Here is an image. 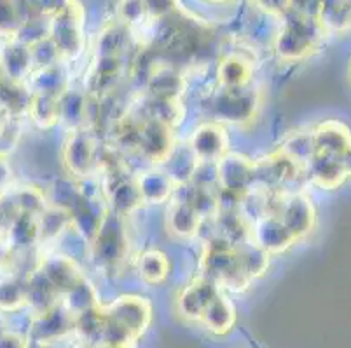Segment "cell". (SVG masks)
Returning <instances> with one entry per match:
<instances>
[{
  "label": "cell",
  "mask_w": 351,
  "mask_h": 348,
  "mask_svg": "<svg viewBox=\"0 0 351 348\" xmlns=\"http://www.w3.org/2000/svg\"><path fill=\"white\" fill-rule=\"evenodd\" d=\"M105 317L101 345L116 348H133L147 333L152 322L151 302L138 295H123L101 305Z\"/></svg>",
  "instance_id": "6da1fadb"
},
{
  "label": "cell",
  "mask_w": 351,
  "mask_h": 348,
  "mask_svg": "<svg viewBox=\"0 0 351 348\" xmlns=\"http://www.w3.org/2000/svg\"><path fill=\"white\" fill-rule=\"evenodd\" d=\"M325 35L327 30L320 19L287 12L282 18V28L274 40V51L282 62H302L320 49Z\"/></svg>",
  "instance_id": "7a4b0ae2"
},
{
  "label": "cell",
  "mask_w": 351,
  "mask_h": 348,
  "mask_svg": "<svg viewBox=\"0 0 351 348\" xmlns=\"http://www.w3.org/2000/svg\"><path fill=\"white\" fill-rule=\"evenodd\" d=\"M203 277L213 280L220 289L243 293L250 287L252 279L239 267L238 254L232 242L228 239H213L206 244L201 256Z\"/></svg>",
  "instance_id": "3957f363"
},
{
  "label": "cell",
  "mask_w": 351,
  "mask_h": 348,
  "mask_svg": "<svg viewBox=\"0 0 351 348\" xmlns=\"http://www.w3.org/2000/svg\"><path fill=\"white\" fill-rule=\"evenodd\" d=\"M123 216L116 215L114 211L108 209L101 222L100 228L97 230L95 237L91 239V254L93 261L104 270L112 272L119 270L124 265L130 251V241L128 232L124 228Z\"/></svg>",
  "instance_id": "277c9868"
},
{
  "label": "cell",
  "mask_w": 351,
  "mask_h": 348,
  "mask_svg": "<svg viewBox=\"0 0 351 348\" xmlns=\"http://www.w3.org/2000/svg\"><path fill=\"white\" fill-rule=\"evenodd\" d=\"M84 19L86 12L79 0H73L65 11L51 18L49 37L63 59H75L84 51Z\"/></svg>",
  "instance_id": "5b68a950"
},
{
  "label": "cell",
  "mask_w": 351,
  "mask_h": 348,
  "mask_svg": "<svg viewBox=\"0 0 351 348\" xmlns=\"http://www.w3.org/2000/svg\"><path fill=\"white\" fill-rule=\"evenodd\" d=\"M77 317L60 302L46 310L34 312L28 325V338L39 347H49L75 334Z\"/></svg>",
  "instance_id": "8992f818"
},
{
  "label": "cell",
  "mask_w": 351,
  "mask_h": 348,
  "mask_svg": "<svg viewBox=\"0 0 351 348\" xmlns=\"http://www.w3.org/2000/svg\"><path fill=\"white\" fill-rule=\"evenodd\" d=\"M258 108L257 92L250 88L226 89L215 96L210 105L213 117L222 122L243 124L255 117Z\"/></svg>",
  "instance_id": "52a82bcc"
},
{
  "label": "cell",
  "mask_w": 351,
  "mask_h": 348,
  "mask_svg": "<svg viewBox=\"0 0 351 348\" xmlns=\"http://www.w3.org/2000/svg\"><path fill=\"white\" fill-rule=\"evenodd\" d=\"M63 162L70 174L89 178L97 169V143L86 127L72 129L63 146Z\"/></svg>",
  "instance_id": "ba28073f"
},
{
  "label": "cell",
  "mask_w": 351,
  "mask_h": 348,
  "mask_svg": "<svg viewBox=\"0 0 351 348\" xmlns=\"http://www.w3.org/2000/svg\"><path fill=\"white\" fill-rule=\"evenodd\" d=\"M173 127L154 119H143L136 126L135 145L147 161L152 164H165L175 148Z\"/></svg>",
  "instance_id": "9c48e42d"
},
{
  "label": "cell",
  "mask_w": 351,
  "mask_h": 348,
  "mask_svg": "<svg viewBox=\"0 0 351 348\" xmlns=\"http://www.w3.org/2000/svg\"><path fill=\"white\" fill-rule=\"evenodd\" d=\"M278 216L287 228L298 237V241L311 234L317 225V207L313 204L311 197L306 196L304 191L283 193Z\"/></svg>",
  "instance_id": "30bf717a"
},
{
  "label": "cell",
  "mask_w": 351,
  "mask_h": 348,
  "mask_svg": "<svg viewBox=\"0 0 351 348\" xmlns=\"http://www.w3.org/2000/svg\"><path fill=\"white\" fill-rule=\"evenodd\" d=\"M220 289L213 280L206 277L194 279L177 296V312L191 322H201L213 299L220 295Z\"/></svg>",
  "instance_id": "8fae6325"
},
{
  "label": "cell",
  "mask_w": 351,
  "mask_h": 348,
  "mask_svg": "<svg viewBox=\"0 0 351 348\" xmlns=\"http://www.w3.org/2000/svg\"><path fill=\"white\" fill-rule=\"evenodd\" d=\"M250 239L269 254L285 253L292 247L298 237L290 232L280 216L266 215L250 223Z\"/></svg>",
  "instance_id": "7c38bea8"
},
{
  "label": "cell",
  "mask_w": 351,
  "mask_h": 348,
  "mask_svg": "<svg viewBox=\"0 0 351 348\" xmlns=\"http://www.w3.org/2000/svg\"><path fill=\"white\" fill-rule=\"evenodd\" d=\"M105 196L110 204V211L119 216H128L143 204L135 178H128V174L114 165L105 180Z\"/></svg>",
  "instance_id": "4fadbf2b"
},
{
  "label": "cell",
  "mask_w": 351,
  "mask_h": 348,
  "mask_svg": "<svg viewBox=\"0 0 351 348\" xmlns=\"http://www.w3.org/2000/svg\"><path fill=\"white\" fill-rule=\"evenodd\" d=\"M217 178L224 191L243 196L255 183V162L239 153H228L217 164Z\"/></svg>",
  "instance_id": "5bb4252c"
},
{
  "label": "cell",
  "mask_w": 351,
  "mask_h": 348,
  "mask_svg": "<svg viewBox=\"0 0 351 348\" xmlns=\"http://www.w3.org/2000/svg\"><path fill=\"white\" fill-rule=\"evenodd\" d=\"M191 148L199 162L219 164L228 155L229 138L226 129L217 122H205L197 126L191 138Z\"/></svg>",
  "instance_id": "9a60e30c"
},
{
  "label": "cell",
  "mask_w": 351,
  "mask_h": 348,
  "mask_svg": "<svg viewBox=\"0 0 351 348\" xmlns=\"http://www.w3.org/2000/svg\"><path fill=\"white\" fill-rule=\"evenodd\" d=\"M39 270L49 280L51 286L60 293L62 298L86 279L77 263L65 254H47V256H44L39 263Z\"/></svg>",
  "instance_id": "2e32d148"
},
{
  "label": "cell",
  "mask_w": 351,
  "mask_h": 348,
  "mask_svg": "<svg viewBox=\"0 0 351 348\" xmlns=\"http://www.w3.org/2000/svg\"><path fill=\"white\" fill-rule=\"evenodd\" d=\"M34 70L35 65L30 46L18 38L5 40L4 47L0 49V73L11 81L25 82L28 81Z\"/></svg>",
  "instance_id": "e0dca14e"
},
{
  "label": "cell",
  "mask_w": 351,
  "mask_h": 348,
  "mask_svg": "<svg viewBox=\"0 0 351 348\" xmlns=\"http://www.w3.org/2000/svg\"><path fill=\"white\" fill-rule=\"evenodd\" d=\"M313 142L317 153L341 157V153L351 146V129L337 119L324 120L313 129Z\"/></svg>",
  "instance_id": "ac0fdd59"
},
{
  "label": "cell",
  "mask_w": 351,
  "mask_h": 348,
  "mask_svg": "<svg viewBox=\"0 0 351 348\" xmlns=\"http://www.w3.org/2000/svg\"><path fill=\"white\" fill-rule=\"evenodd\" d=\"M306 172L309 180L324 190H337L348 180L341 159L336 155H325V153H315L306 165Z\"/></svg>",
  "instance_id": "d6986e66"
},
{
  "label": "cell",
  "mask_w": 351,
  "mask_h": 348,
  "mask_svg": "<svg viewBox=\"0 0 351 348\" xmlns=\"http://www.w3.org/2000/svg\"><path fill=\"white\" fill-rule=\"evenodd\" d=\"M217 77L220 85L226 89L248 88L254 77V63L245 54L229 53L220 59Z\"/></svg>",
  "instance_id": "ffe728a7"
},
{
  "label": "cell",
  "mask_w": 351,
  "mask_h": 348,
  "mask_svg": "<svg viewBox=\"0 0 351 348\" xmlns=\"http://www.w3.org/2000/svg\"><path fill=\"white\" fill-rule=\"evenodd\" d=\"M236 319H238V314H236L234 303L226 296L224 291H220V295L213 299L208 310L201 319V324L215 336H226L234 330Z\"/></svg>",
  "instance_id": "44dd1931"
},
{
  "label": "cell",
  "mask_w": 351,
  "mask_h": 348,
  "mask_svg": "<svg viewBox=\"0 0 351 348\" xmlns=\"http://www.w3.org/2000/svg\"><path fill=\"white\" fill-rule=\"evenodd\" d=\"M143 204H162L173 196L175 183L162 169H147L135 178Z\"/></svg>",
  "instance_id": "7402d4cb"
},
{
  "label": "cell",
  "mask_w": 351,
  "mask_h": 348,
  "mask_svg": "<svg viewBox=\"0 0 351 348\" xmlns=\"http://www.w3.org/2000/svg\"><path fill=\"white\" fill-rule=\"evenodd\" d=\"M201 215L187 199H173L168 209V228L180 239H191L199 232Z\"/></svg>",
  "instance_id": "603a6c76"
},
{
  "label": "cell",
  "mask_w": 351,
  "mask_h": 348,
  "mask_svg": "<svg viewBox=\"0 0 351 348\" xmlns=\"http://www.w3.org/2000/svg\"><path fill=\"white\" fill-rule=\"evenodd\" d=\"M166 172L171 178L175 185L182 187L187 185L194 176H196L197 169H199V161H197L196 153L189 146H178L171 150L170 157L165 162Z\"/></svg>",
  "instance_id": "cb8c5ba5"
},
{
  "label": "cell",
  "mask_w": 351,
  "mask_h": 348,
  "mask_svg": "<svg viewBox=\"0 0 351 348\" xmlns=\"http://www.w3.org/2000/svg\"><path fill=\"white\" fill-rule=\"evenodd\" d=\"M130 28L119 19L105 25L97 37V57H121L128 40H130Z\"/></svg>",
  "instance_id": "d4e9b609"
},
{
  "label": "cell",
  "mask_w": 351,
  "mask_h": 348,
  "mask_svg": "<svg viewBox=\"0 0 351 348\" xmlns=\"http://www.w3.org/2000/svg\"><path fill=\"white\" fill-rule=\"evenodd\" d=\"M147 88L151 96H156V98L180 100V94L184 92V77L173 66L159 65L147 82Z\"/></svg>",
  "instance_id": "484cf974"
},
{
  "label": "cell",
  "mask_w": 351,
  "mask_h": 348,
  "mask_svg": "<svg viewBox=\"0 0 351 348\" xmlns=\"http://www.w3.org/2000/svg\"><path fill=\"white\" fill-rule=\"evenodd\" d=\"M234 247L239 267L252 280L266 273V270L269 268V253H266L263 247H258L250 237L234 244Z\"/></svg>",
  "instance_id": "4316f807"
},
{
  "label": "cell",
  "mask_w": 351,
  "mask_h": 348,
  "mask_svg": "<svg viewBox=\"0 0 351 348\" xmlns=\"http://www.w3.org/2000/svg\"><path fill=\"white\" fill-rule=\"evenodd\" d=\"M28 89L32 92L49 96H62L66 91V77L58 65L44 66V68H35L32 75L28 77Z\"/></svg>",
  "instance_id": "83f0119b"
},
{
  "label": "cell",
  "mask_w": 351,
  "mask_h": 348,
  "mask_svg": "<svg viewBox=\"0 0 351 348\" xmlns=\"http://www.w3.org/2000/svg\"><path fill=\"white\" fill-rule=\"evenodd\" d=\"M27 293H28V306H32V310L34 312L46 310V308H49V306L62 302L60 293L51 286V282L43 276V273H40L39 268L28 276Z\"/></svg>",
  "instance_id": "f1b7e54d"
},
{
  "label": "cell",
  "mask_w": 351,
  "mask_h": 348,
  "mask_svg": "<svg viewBox=\"0 0 351 348\" xmlns=\"http://www.w3.org/2000/svg\"><path fill=\"white\" fill-rule=\"evenodd\" d=\"M27 113L35 126H39L40 129H49L60 122V98L32 92Z\"/></svg>",
  "instance_id": "f546056e"
},
{
  "label": "cell",
  "mask_w": 351,
  "mask_h": 348,
  "mask_svg": "<svg viewBox=\"0 0 351 348\" xmlns=\"http://www.w3.org/2000/svg\"><path fill=\"white\" fill-rule=\"evenodd\" d=\"M142 111L145 119H154L162 124L175 127L184 119V107L177 98H156L149 96L142 105Z\"/></svg>",
  "instance_id": "4dcf8cb0"
},
{
  "label": "cell",
  "mask_w": 351,
  "mask_h": 348,
  "mask_svg": "<svg viewBox=\"0 0 351 348\" xmlns=\"http://www.w3.org/2000/svg\"><path fill=\"white\" fill-rule=\"evenodd\" d=\"M32 91L25 82H16L0 73V107L12 117L28 110Z\"/></svg>",
  "instance_id": "1f68e13d"
},
{
  "label": "cell",
  "mask_w": 351,
  "mask_h": 348,
  "mask_svg": "<svg viewBox=\"0 0 351 348\" xmlns=\"http://www.w3.org/2000/svg\"><path fill=\"white\" fill-rule=\"evenodd\" d=\"M138 276L149 286H159L170 276V260L162 251L149 249L138 258Z\"/></svg>",
  "instance_id": "d6a6232c"
},
{
  "label": "cell",
  "mask_w": 351,
  "mask_h": 348,
  "mask_svg": "<svg viewBox=\"0 0 351 348\" xmlns=\"http://www.w3.org/2000/svg\"><path fill=\"white\" fill-rule=\"evenodd\" d=\"M28 306L27 280L14 276L0 277V314H16Z\"/></svg>",
  "instance_id": "836d02e7"
},
{
  "label": "cell",
  "mask_w": 351,
  "mask_h": 348,
  "mask_svg": "<svg viewBox=\"0 0 351 348\" xmlns=\"http://www.w3.org/2000/svg\"><path fill=\"white\" fill-rule=\"evenodd\" d=\"M40 239L39 219L34 216L16 215L5 232V242L14 249H27Z\"/></svg>",
  "instance_id": "e575fe53"
},
{
  "label": "cell",
  "mask_w": 351,
  "mask_h": 348,
  "mask_svg": "<svg viewBox=\"0 0 351 348\" xmlns=\"http://www.w3.org/2000/svg\"><path fill=\"white\" fill-rule=\"evenodd\" d=\"M123 70L121 57H95L93 68L89 73L91 92L108 91L117 82Z\"/></svg>",
  "instance_id": "d590c367"
},
{
  "label": "cell",
  "mask_w": 351,
  "mask_h": 348,
  "mask_svg": "<svg viewBox=\"0 0 351 348\" xmlns=\"http://www.w3.org/2000/svg\"><path fill=\"white\" fill-rule=\"evenodd\" d=\"M88 117V98L86 94L66 89L60 96V120L69 124L72 129L84 127Z\"/></svg>",
  "instance_id": "8d00e7d4"
},
{
  "label": "cell",
  "mask_w": 351,
  "mask_h": 348,
  "mask_svg": "<svg viewBox=\"0 0 351 348\" xmlns=\"http://www.w3.org/2000/svg\"><path fill=\"white\" fill-rule=\"evenodd\" d=\"M62 302L65 303L66 308L75 317H79V315L86 314L89 310H95V308H98L101 305L100 299H98L97 289H95V286L88 279H84L81 284L73 287L72 291L66 293L62 298Z\"/></svg>",
  "instance_id": "74e56055"
},
{
  "label": "cell",
  "mask_w": 351,
  "mask_h": 348,
  "mask_svg": "<svg viewBox=\"0 0 351 348\" xmlns=\"http://www.w3.org/2000/svg\"><path fill=\"white\" fill-rule=\"evenodd\" d=\"M11 206L16 211V215L34 216L39 218L47 207L46 197L43 191L35 187H20L14 188L11 197Z\"/></svg>",
  "instance_id": "f35d334b"
},
{
  "label": "cell",
  "mask_w": 351,
  "mask_h": 348,
  "mask_svg": "<svg viewBox=\"0 0 351 348\" xmlns=\"http://www.w3.org/2000/svg\"><path fill=\"white\" fill-rule=\"evenodd\" d=\"M320 21L325 30L343 34L351 28V16L346 0H322Z\"/></svg>",
  "instance_id": "ab89813d"
},
{
  "label": "cell",
  "mask_w": 351,
  "mask_h": 348,
  "mask_svg": "<svg viewBox=\"0 0 351 348\" xmlns=\"http://www.w3.org/2000/svg\"><path fill=\"white\" fill-rule=\"evenodd\" d=\"M39 230L40 239H53L58 234H62L66 226L72 225V215L70 211L62 206L46 207L43 215L39 216Z\"/></svg>",
  "instance_id": "60d3db41"
},
{
  "label": "cell",
  "mask_w": 351,
  "mask_h": 348,
  "mask_svg": "<svg viewBox=\"0 0 351 348\" xmlns=\"http://www.w3.org/2000/svg\"><path fill=\"white\" fill-rule=\"evenodd\" d=\"M280 152L285 153L287 157L292 159L295 164H299L306 171L308 162L317 153L315 142H313V131L311 133H295L292 138L287 139V143L282 146Z\"/></svg>",
  "instance_id": "b9f144b4"
},
{
  "label": "cell",
  "mask_w": 351,
  "mask_h": 348,
  "mask_svg": "<svg viewBox=\"0 0 351 348\" xmlns=\"http://www.w3.org/2000/svg\"><path fill=\"white\" fill-rule=\"evenodd\" d=\"M23 25L20 0H0V38H16Z\"/></svg>",
  "instance_id": "7bdbcfd3"
},
{
  "label": "cell",
  "mask_w": 351,
  "mask_h": 348,
  "mask_svg": "<svg viewBox=\"0 0 351 348\" xmlns=\"http://www.w3.org/2000/svg\"><path fill=\"white\" fill-rule=\"evenodd\" d=\"M117 19H119L121 23L126 25L130 30L142 27L147 21H152L143 0H119V4H117Z\"/></svg>",
  "instance_id": "ee69618b"
},
{
  "label": "cell",
  "mask_w": 351,
  "mask_h": 348,
  "mask_svg": "<svg viewBox=\"0 0 351 348\" xmlns=\"http://www.w3.org/2000/svg\"><path fill=\"white\" fill-rule=\"evenodd\" d=\"M32 57H34L35 68H44V66H53L58 65L60 59H63L60 54L56 44L51 40V37L43 38L39 42H35L30 46Z\"/></svg>",
  "instance_id": "f6af8a7d"
},
{
  "label": "cell",
  "mask_w": 351,
  "mask_h": 348,
  "mask_svg": "<svg viewBox=\"0 0 351 348\" xmlns=\"http://www.w3.org/2000/svg\"><path fill=\"white\" fill-rule=\"evenodd\" d=\"M187 200L193 204L194 209L201 215V218L213 215L217 207H219V197L213 193L212 188L205 187V185H197V187L191 191V196L187 197Z\"/></svg>",
  "instance_id": "bcb514c9"
},
{
  "label": "cell",
  "mask_w": 351,
  "mask_h": 348,
  "mask_svg": "<svg viewBox=\"0 0 351 348\" xmlns=\"http://www.w3.org/2000/svg\"><path fill=\"white\" fill-rule=\"evenodd\" d=\"M147 5V11L151 19L158 21V19L168 18V16L175 14L180 11V2L178 0H143Z\"/></svg>",
  "instance_id": "7dc6e473"
},
{
  "label": "cell",
  "mask_w": 351,
  "mask_h": 348,
  "mask_svg": "<svg viewBox=\"0 0 351 348\" xmlns=\"http://www.w3.org/2000/svg\"><path fill=\"white\" fill-rule=\"evenodd\" d=\"M289 12L304 16V18L320 19L322 0H290Z\"/></svg>",
  "instance_id": "c3c4849f"
},
{
  "label": "cell",
  "mask_w": 351,
  "mask_h": 348,
  "mask_svg": "<svg viewBox=\"0 0 351 348\" xmlns=\"http://www.w3.org/2000/svg\"><path fill=\"white\" fill-rule=\"evenodd\" d=\"M0 348H30V338L18 331H0Z\"/></svg>",
  "instance_id": "681fc988"
},
{
  "label": "cell",
  "mask_w": 351,
  "mask_h": 348,
  "mask_svg": "<svg viewBox=\"0 0 351 348\" xmlns=\"http://www.w3.org/2000/svg\"><path fill=\"white\" fill-rule=\"evenodd\" d=\"M254 4L263 12L276 18H283L290 9V0H254Z\"/></svg>",
  "instance_id": "f907efd6"
},
{
  "label": "cell",
  "mask_w": 351,
  "mask_h": 348,
  "mask_svg": "<svg viewBox=\"0 0 351 348\" xmlns=\"http://www.w3.org/2000/svg\"><path fill=\"white\" fill-rule=\"evenodd\" d=\"M73 0H35V4L39 8V11L43 12L47 18H53V16L60 14V12L65 11Z\"/></svg>",
  "instance_id": "816d5d0a"
},
{
  "label": "cell",
  "mask_w": 351,
  "mask_h": 348,
  "mask_svg": "<svg viewBox=\"0 0 351 348\" xmlns=\"http://www.w3.org/2000/svg\"><path fill=\"white\" fill-rule=\"evenodd\" d=\"M11 169H9V164L5 162V157L0 153V190L4 191V188L9 187L11 183Z\"/></svg>",
  "instance_id": "f5cc1de1"
},
{
  "label": "cell",
  "mask_w": 351,
  "mask_h": 348,
  "mask_svg": "<svg viewBox=\"0 0 351 348\" xmlns=\"http://www.w3.org/2000/svg\"><path fill=\"white\" fill-rule=\"evenodd\" d=\"M12 119H16V117H12L11 113H8L4 108L0 107V138H2V136H5V133H8L9 126H11V122H12Z\"/></svg>",
  "instance_id": "db71d44e"
},
{
  "label": "cell",
  "mask_w": 351,
  "mask_h": 348,
  "mask_svg": "<svg viewBox=\"0 0 351 348\" xmlns=\"http://www.w3.org/2000/svg\"><path fill=\"white\" fill-rule=\"evenodd\" d=\"M339 159H341V164H343L344 171H346L348 178H351V146L341 153Z\"/></svg>",
  "instance_id": "11a10c76"
},
{
  "label": "cell",
  "mask_w": 351,
  "mask_h": 348,
  "mask_svg": "<svg viewBox=\"0 0 351 348\" xmlns=\"http://www.w3.org/2000/svg\"><path fill=\"white\" fill-rule=\"evenodd\" d=\"M210 4H229V2H234V0H206Z\"/></svg>",
  "instance_id": "9f6ffc18"
},
{
  "label": "cell",
  "mask_w": 351,
  "mask_h": 348,
  "mask_svg": "<svg viewBox=\"0 0 351 348\" xmlns=\"http://www.w3.org/2000/svg\"><path fill=\"white\" fill-rule=\"evenodd\" d=\"M97 348H116V347H108V345H98Z\"/></svg>",
  "instance_id": "6f0895ef"
},
{
  "label": "cell",
  "mask_w": 351,
  "mask_h": 348,
  "mask_svg": "<svg viewBox=\"0 0 351 348\" xmlns=\"http://www.w3.org/2000/svg\"><path fill=\"white\" fill-rule=\"evenodd\" d=\"M348 2V9H350V16H351V0H346Z\"/></svg>",
  "instance_id": "680465c9"
},
{
  "label": "cell",
  "mask_w": 351,
  "mask_h": 348,
  "mask_svg": "<svg viewBox=\"0 0 351 348\" xmlns=\"http://www.w3.org/2000/svg\"><path fill=\"white\" fill-rule=\"evenodd\" d=\"M2 197H4V191L0 190V199H2Z\"/></svg>",
  "instance_id": "91938a15"
},
{
  "label": "cell",
  "mask_w": 351,
  "mask_h": 348,
  "mask_svg": "<svg viewBox=\"0 0 351 348\" xmlns=\"http://www.w3.org/2000/svg\"><path fill=\"white\" fill-rule=\"evenodd\" d=\"M350 79H351V63H350Z\"/></svg>",
  "instance_id": "94428289"
}]
</instances>
